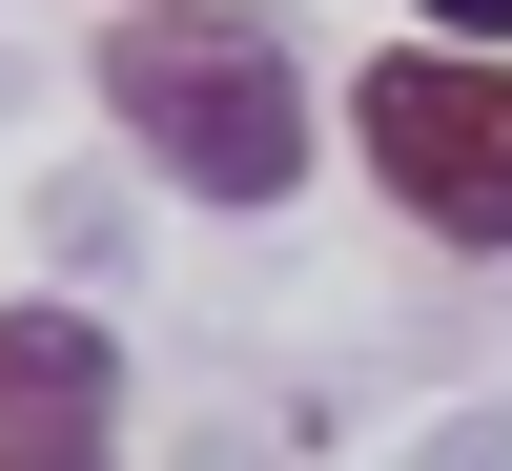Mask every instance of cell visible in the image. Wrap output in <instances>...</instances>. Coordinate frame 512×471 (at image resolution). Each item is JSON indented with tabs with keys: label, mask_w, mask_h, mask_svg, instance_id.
Segmentation results:
<instances>
[{
	"label": "cell",
	"mask_w": 512,
	"mask_h": 471,
	"mask_svg": "<svg viewBox=\"0 0 512 471\" xmlns=\"http://www.w3.org/2000/svg\"><path fill=\"white\" fill-rule=\"evenodd\" d=\"M349 164L431 246H512V41H390L349 82Z\"/></svg>",
	"instance_id": "2"
},
{
	"label": "cell",
	"mask_w": 512,
	"mask_h": 471,
	"mask_svg": "<svg viewBox=\"0 0 512 471\" xmlns=\"http://www.w3.org/2000/svg\"><path fill=\"white\" fill-rule=\"evenodd\" d=\"M123 431V349L82 308H0V471H103Z\"/></svg>",
	"instance_id": "3"
},
{
	"label": "cell",
	"mask_w": 512,
	"mask_h": 471,
	"mask_svg": "<svg viewBox=\"0 0 512 471\" xmlns=\"http://www.w3.org/2000/svg\"><path fill=\"white\" fill-rule=\"evenodd\" d=\"M103 123H123L185 205H287V185L328 164V123H308V82H287V41L226 21V0H144V21L103 41Z\"/></svg>",
	"instance_id": "1"
},
{
	"label": "cell",
	"mask_w": 512,
	"mask_h": 471,
	"mask_svg": "<svg viewBox=\"0 0 512 471\" xmlns=\"http://www.w3.org/2000/svg\"><path fill=\"white\" fill-rule=\"evenodd\" d=\"M431 41H512V0H431Z\"/></svg>",
	"instance_id": "4"
}]
</instances>
